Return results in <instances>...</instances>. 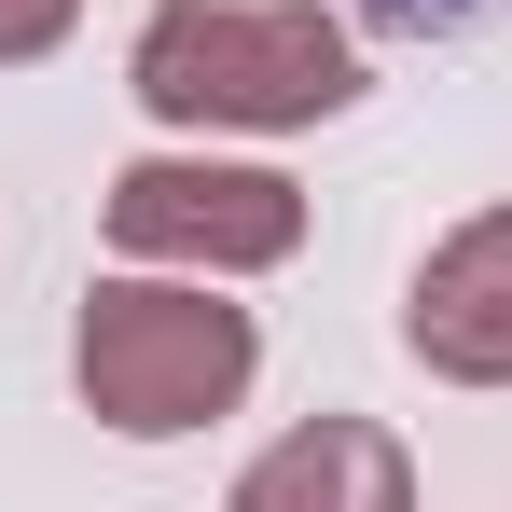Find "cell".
<instances>
[{
    "instance_id": "3",
    "label": "cell",
    "mask_w": 512,
    "mask_h": 512,
    "mask_svg": "<svg viewBox=\"0 0 512 512\" xmlns=\"http://www.w3.org/2000/svg\"><path fill=\"white\" fill-rule=\"evenodd\" d=\"M111 250L125 263H194V277H263L305 250V194L277 167H222V153H153L111 180Z\"/></svg>"
},
{
    "instance_id": "6",
    "label": "cell",
    "mask_w": 512,
    "mask_h": 512,
    "mask_svg": "<svg viewBox=\"0 0 512 512\" xmlns=\"http://www.w3.org/2000/svg\"><path fill=\"white\" fill-rule=\"evenodd\" d=\"M70 14H84V0H0V70L56 56V42H70Z\"/></svg>"
},
{
    "instance_id": "4",
    "label": "cell",
    "mask_w": 512,
    "mask_h": 512,
    "mask_svg": "<svg viewBox=\"0 0 512 512\" xmlns=\"http://www.w3.org/2000/svg\"><path fill=\"white\" fill-rule=\"evenodd\" d=\"M402 346L443 388H512V208L457 222L402 291Z\"/></svg>"
},
{
    "instance_id": "2",
    "label": "cell",
    "mask_w": 512,
    "mask_h": 512,
    "mask_svg": "<svg viewBox=\"0 0 512 512\" xmlns=\"http://www.w3.org/2000/svg\"><path fill=\"white\" fill-rule=\"evenodd\" d=\"M70 374H84V416L125 429V443H180V429L236 416L263 374L250 305L222 291H180V277H97L84 333H70Z\"/></svg>"
},
{
    "instance_id": "1",
    "label": "cell",
    "mask_w": 512,
    "mask_h": 512,
    "mask_svg": "<svg viewBox=\"0 0 512 512\" xmlns=\"http://www.w3.org/2000/svg\"><path fill=\"white\" fill-rule=\"evenodd\" d=\"M125 84L167 125H333L360 97V56L319 0H167Z\"/></svg>"
},
{
    "instance_id": "5",
    "label": "cell",
    "mask_w": 512,
    "mask_h": 512,
    "mask_svg": "<svg viewBox=\"0 0 512 512\" xmlns=\"http://www.w3.org/2000/svg\"><path fill=\"white\" fill-rule=\"evenodd\" d=\"M222 512H416V457L374 416H305V429H277L236 471Z\"/></svg>"
}]
</instances>
